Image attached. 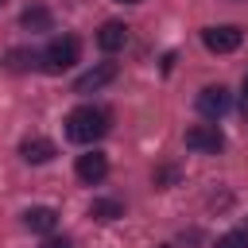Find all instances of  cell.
<instances>
[{"label": "cell", "mask_w": 248, "mask_h": 248, "mask_svg": "<svg viewBox=\"0 0 248 248\" xmlns=\"http://www.w3.org/2000/svg\"><path fill=\"white\" fill-rule=\"evenodd\" d=\"M105 132H108V112L97 108V105H78L66 116V136L74 143H97Z\"/></svg>", "instance_id": "obj_1"}, {"label": "cell", "mask_w": 248, "mask_h": 248, "mask_svg": "<svg viewBox=\"0 0 248 248\" xmlns=\"http://www.w3.org/2000/svg\"><path fill=\"white\" fill-rule=\"evenodd\" d=\"M78 54H81L78 35H58V39H50V46L39 54V62H43L46 74H62V70H70V66L78 62Z\"/></svg>", "instance_id": "obj_2"}, {"label": "cell", "mask_w": 248, "mask_h": 248, "mask_svg": "<svg viewBox=\"0 0 248 248\" xmlns=\"http://www.w3.org/2000/svg\"><path fill=\"white\" fill-rule=\"evenodd\" d=\"M202 43H205V50H213V54H232V50L244 43V31H240L236 23L205 27V31H202Z\"/></svg>", "instance_id": "obj_3"}, {"label": "cell", "mask_w": 248, "mask_h": 248, "mask_svg": "<svg viewBox=\"0 0 248 248\" xmlns=\"http://www.w3.org/2000/svg\"><path fill=\"white\" fill-rule=\"evenodd\" d=\"M186 147L198 155H217L225 147V136L217 124H194V128H186Z\"/></svg>", "instance_id": "obj_4"}, {"label": "cell", "mask_w": 248, "mask_h": 248, "mask_svg": "<svg viewBox=\"0 0 248 248\" xmlns=\"http://www.w3.org/2000/svg\"><path fill=\"white\" fill-rule=\"evenodd\" d=\"M229 108H232V97H229L225 85H205V89L198 93V112H202L205 120H221Z\"/></svg>", "instance_id": "obj_5"}, {"label": "cell", "mask_w": 248, "mask_h": 248, "mask_svg": "<svg viewBox=\"0 0 248 248\" xmlns=\"http://www.w3.org/2000/svg\"><path fill=\"white\" fill-rule=\"evenodd\" d=\"M78 178L85 182V186H97V182H105V174H108V159L101 155V151H85V155H78Z\"/></svg>", "instance_id": "obj_6"}, {"label": "cell", "mask_w": 248, "mask_h": 248, "mask_svg": "<svg viewBox=\"0 0 248 248\" xmlns=\"http://www.w3.org/2000/svg\"><path fill=\"white\" fill-rule=\"evenodd\" d=\"M112 78H116V62H97L93 70H85V74L74 81V93H93V89L108 85Z\"/></svg>", "instance_id": "obj_7"}, {"label": "cell", "mask_w": 248, "mask_h": 248, "mask_svg": "<svg viewBox=\"0 0 248 248\" xmlns=\"http://www.w3.org/2000/svg\"><path fill=\"white\" fill-rule=\"evenodd\" d=\"M19 155H23L27 163H50V159L58 155V147H54V140H46V136H27V140L19 143Z\"/></svg>", "instance_id": "obj_8"}, {"label": "cell", "mask_w": 248, "mask_h": 248, "mask_svg": "<svg viewBox=\"0 0 248 248\" xmlns=\"http://www.w3.org/2000/svg\"><path fill=\"white\" fill-rule=\"evenodd\" d=\"M23 225H27L31 232L50 236V232H54V225H58V209H50V205H31V209L23 213Z\"/></svg>", "instance_id": "obj_9"}, {"label": "cell", "mask_w": 248, "mask_h": 248, "mask_svg": "<svg viewBox=\"0 0 248 248\" xmlns=\"http://www.w3.org/2000/svg\"><path fill=\"white\" fill-rule=\"evenodd\" d=\"M124 43H128V27H124L120 19L101 23V31H97V46H101V50H108V54H112V50H120Z\"/></svg>", "instance_id": "obj_10"}, {"label": "cell", "mask_w": 248, "mask_h": 248, "mask_svg": "<svg viewBox=\"0 0 248 248\" xmlns=\"http://www.w3.org/2000/svg\"><path fill=\"white\" fill-rule=\"evenodd\" d=\"M89 217H97V221H116V217H124V205L112 202V198H97V202L89 205Z\"/></svg>", "instance_id": "obj_11"}, {"label": "cell", "mask_w": 248, "mask_h": 248, "mask_svg": "<svg viewBox=\"0 0 248 248\" xmlns=\"http://www.w3.org/2000/svg\"><path fill=\"white\" fill-rule=\"evenodd\" d=\"M23 27L27 31H50V12L46 8H27L23 12Z\"/></svg>", "instance_id": "obj_12"}, {"label": "cell", "mask_w": 248, "mask_h": 248, "mask_svg": "<svg viewBox=\"0 0 248 248\" xmlns=\"http://www.w3.org/2000/svg\"><path fill=\"white\" fill-rule=\"evenodd\" d=\"M35 58H39V54H31V50H8V70L19 74V70H27Z\"/></svg>", "instance_id": "obj_13"}, {"label": "cell", "mask_w": 248, "mask_h": 248, "mask_svg": "<svg viewBox=\"0 0 248 248\" xmlns=\"http://www.w3.org/2000/svg\"><path fill=\"white\" fill-rule=\"evenodd\" d=\"M217 248H248V229H232L217 240Z\"/></svg>", "instance_id": "obj_14"}, {"label": "cell", "mask_w": 248, "mask_h": 248, "mask_svg": "<svg viewBox=\"0 0 248 248\" xmlns=\"http://www.w3.org/2000/svg\"><path fill=\"white\" fill-rule=\"evenodd\" d=\"M43 248H74V240H70V236H46Z\"/></svg>", "instance_id": "obj_15"}, {"label": "cell", "mask_w": 248, "mask_h": 248, "mask_svg": "<svg viewBox=\"0 0 248 248\" xmlns=\"http://www.w3.org/2000/svg\"><path fill=\"white\" fill-rule=\"evenodd\" d=\"M240 112H244V120H248V74H244V97H240Z\"/></svg>", "instance_id": "obj_16"}, {"label": "cell", "mask_w": 248, "mask_h": 248, "mask_svg": "<svg viewBox=\"0 0 248 248\" xmlns=\"http://www.w3.org/2000/svg\"><path fill=\"white\" fill-rule=\"evenodd\" d=\"M116 4H140V0H116Z\"/></svg>", "instance_id": "obj_17"}, {"label": "cell", "mask_w": 248, "mask_h": 248, "mask_svg": "<svg viewBox=\"0 0 248 248\" xmlns=\"http://www.w3.org/2000/svg\"><path fill=\"white\" fill-rule=\"evenodd\" d=\"M0 4H4V0H0Z\"/></svg>", "instance_id": "obj_18"}]
</instances>
